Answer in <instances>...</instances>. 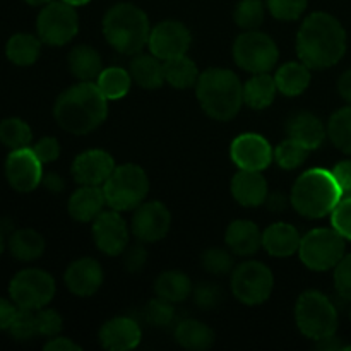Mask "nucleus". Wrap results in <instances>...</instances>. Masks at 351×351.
Wrapping results in <instances>:
<instances>
[{"mask_svg": "<svg viewBox=\"0 0 351 351\" xmlns=\"http://www.w3.org/2000/svg\"><path fill=\"white\" fill-rule=\"evenodd\" d=\"M297 53L311 69L332 67L346 53L345 27L328 12L311 14L297 34Z\"/></svg>", "mask_w": 351, "mask_h": 351, "instance_id": "obj_1", "label": "nucleus"}, {"mask_svg": "<svg viewBox=\"0 0 351 351\" xmlns=\"http://www.w3.org/2000/svg\"><path fill=\"white\" fill-rule=\"evenodd\" d=\"M53 117L58 125L74 136H84L98 129L108 117V99L96 82L79 81L65 89L53 105Z\"/></svg>", "mask_w": 351, "mask_h": 351, "instance_id": "obj_2", "label": "nucleus"}, {"mask_svg": "<svg viewBox=\"0 0 351 351\" xmlns=\"http://www.w3.org/2000/svg\"><path fill=\"white\" fill-rule=\"evenodd\" d=\"M201 108L211 119L228 122L235 119L243 105V84L228 69H208L195 84Z\"/></svg>", "mask_w": 351, "mask_h": 351, "instance_id": "obj_3", "label": "nucleus"}, {"mask_svg": "<svg viewBox=\"0 0 351 351\" xmlns=\"http://www.w3.org/2000/svg\"><path fill=\"white\" fill-rule=\"evenodd\" d=\"M343 199L341 189L332 171L312 168L302 173L293 184L290 202L295 211L308 219H319L331 215Z\"/></svg>", "mask_w": 351, "mask_h": 351, "instance_id": "obj_4", "label": "nucleus"}, {"mask_svg": "<svg viewBox=\"0 0 351 351\" xmlns=\"http://www.w3.org/2000/svg\"><path fill=\"white\" fill-rule=\"evenodd\" d=\"M149 33L151 26L146 12L134 3H117L103 17L105 40L119 53H141L149 41Z\"/></svg>", "mask_w": 351, "mask_h": 351, "instance_id": "obj_5", "label": "nucleus"}, {"mask_svg": "<svg viewBox=\"0 0 351 351\" xmlns=\"http://www.w3.org/2000/svg\"><path fill=\"white\" fill-rule=\"evenodd\" d=\"M295 321L305 338L321 339L335 336L338 331V311L335 304L317 290H308L295 304Z\"/></svg>", "mask_w": 351, "mask_h": 351, "instance_id": "obj_6", "label": "nucleus"}, {"mask_svg": "<svg viewBox=\"0 0 351 351\" xmlns=\"http://www.w3.org/2000/svg\"><path fill=\"white\" fill-rule=\"evenodd\" d=\"M106 204L115 211H134L143 204L149 192L147 173L134 163L115 167L108 180L103 184Z\"/></svg>", "mask_w": 351, "mask_h": 351, "instance_id": "obj_7", "label": "nucleus"}, {"mask_svg": "<svg viewBox=\"0 0 351 351\" xmlns=\"http://www.w3.org/2000/svg\"><path fill=\"white\" fill-rule=\"evenodd\" d=\"M346 242L335 228H315L302 237L298 256L312 271L324 273L335 269L345 256Z\"/></svg>", "mask_w": 351, "mask_h": 351, "instance_id": "obj_8", "label": "nucleus"}, {"mask_svg": "<svg viewBox=\"0 0 351 351\" xmlns=\"http://www.w3.org/2000/svg\"><path fill=\"white\" fill-rule=\"evenodd\" d=\"M232 51L235 64L250 74L269 72L280 58V50L273 38L259 29L240 34L233 43Z\"/></svg>", "mask_w": 351, "mask_h": 351, "instance_id": "obj_9", "label": "nucleus"}, {"mask_svg": "<svg viewBox=\"0 0 351 351\" xmlns=\"http://www.w3.org/2000/svg\"><path fill=\"white\" fill-rule=\"evenodd\" d=\"M38 38L50 47H64L79 31V16L75 7L64 0L45 3L36 19Z\"/></svg>", "mask_w": 351, "mask_h": 351, "instance_id": "obj_10", "label": "nucleus"}, {"mask_svg": "<svg viewBox=\"0 0 351 351\" xmlns=\"http://www.w3.org/2000/svg\"><path fill=\"white\" fill-rule=\"evenodd\" d=\"M9 297L19 308L40 311L55 297V280L47 271L29 267L23 269L10 280Z\"/></svg>", "mask_w": 351, "mask_h": 351, "instance_id": "obj_11", "label": "nucleus"}, {"mask_svg": "<svg viewBox=\"0 0 351 351\" xmlns=\"http://www.w3.org/2000/svg\"><path fill=\"white\" fill-rule=\"evenodd\" d=\"M274 288L273 271L259 261H247L233 269L232 291L245 305H261L271 297Z\"/></svg>", "mask_w": 351, "mask_h": 351, "instance_id": "obj_12", "label": "nucleus"}, {"mask_svg": "<svg viewBox=\"0 0 351 351\" xmlns=\"http://www.w3.org/2000/svg\"><path fill=\"white\" fill-rule=\"evenodd\" d=\"M191 31L180 21H161L151 29L149 33V50L154 57L167 62L171 58L187 55L189 47H191Z\"/></svg>", "mask_w": 351, "mask_h": 351, "instance_id": "obj_13", "label": "nucleus"}, {"mask_svg": "<svg viewBox=\"0 0 351 351\" xmlns=\"http://www.w3.org/2000/svg\"><path fill=\"white\" fill-rule=\"evenodd\" d=\"M171 226V215L160 201L143 202L134 209L130 232L139 242L154 243L167 237Z\"/></svg>", "mask_w": 351, "mask_h": 351, "instance_id": "obj_14", "label": "nucleus"}, {"mask_svg": "<svg viewBox=\"0 0 351 351\" xmlns=\"http://www.w3.org/2000/svg\"><path fill=\"white\" fill-rule=\"evenodd\" d=\"M5 178L17 192H33L43 182V163L31 147L12 149L5 160Z\"/></svg>", "mask_w": 351, "mask_h": 351, "instance_id": "obj_15", "label": "nucleus"}, {"mask_svg": "<svg viewBox=\"0 0 351 351\" xmlns=\"http://www.w3.org/2000/svg\"><path fill=\"white\" fill-rule=\"evenodd\" d=\"M93 239L96 247L106 256H120L129 245V228L120 211H103L93 221Z\"/></svg>", "mask_w": 351, "mask_h": 351, "instance_id": "obj_16", "label": "nucleus"}, {"mask_svg": "<svg viewBox=\"0 0 351 351\" xmlns=\"http://www.w3.org/2000/svg\"><path fill=\"white\" fill-rule=\"evenodd\" d=\"M230 156L240 170L263 171L274 160V153L267 139L259 134H240L230 147Z\"/></svg>", "mask_w": 351, "mask_h": 351, "instance_id": "obj_17", "label": "nucleus"}, {"mask_svg": "<svg viewBox=\"0 0 351 351\" xmlns=\"http://www.w3.org/2000/svg\"><path fill=\"white\" fill-rule=\"evenodd\" d=\"M113 170L115 161L112 154L103 149H88L75 158L71 173L79 185L103 187Z\"/></svg>", "mask_w": 351, "mask_h": 351, "instance_id": "obj_18", "label": "nucleus"}, {"mask_svg": "<svg viewBox=\"0 0 351 351\" xmlns=\"http://www.w3.org/2000/svg\"><path fill=\"white\" fill-rule=\"evenodd\" d=\"M103 280H105V274H103L101 264L93 257H81L74 261L64 274L65 287L75 297L95 295L103 285Z\"/></svg>", "mask_w": 351, "mask_h": 351, "instance_id": "obj_19", "label": "nucleus"}, {"mask_svg": "<svg viewBox=\"0 0 351 351\" xmlns=\"http://www.w3.org/2000/svg\"><path fill=\"white\" fill-rule=\"evenodd\" d=\"M98 338L105 350L129 351L139 345L143 339V331L134 319L113 317L101 326Z\"/></svg>", "mask_w": 351, "mask_h": 351, "instance_id": "obj_20", "label": "nucleus"}, {"mask_svg": "<svg viewBox=\"0 0 351 351\" xmlns=\"http://www.w3.org/2000/svg\"><path fill=\"white\" fill-rule=\"evenodd\" d=\"M106 197L103 187H93V185H81L72 192L69 197V215L72 219L79 223L95 221L103 211H105Z\"/></svg>", "mask_w": 351, "mask_h": 351, "instance_id": "obj_21", "label": "nucleus"}, {"mask_svg": "<svg viewBox=\"0 0 351 351\" xmlns=\"http://www.w3.org/2000/svg\"><path fill=\"white\" fill-rule=\"evenodd\" d=\"M232 195L240 206L259 208L267 201V182L261 171L240 170L232 178Z\"/></svg>", "mask_w": 351, "mask_h": 351, "instance_id": "obj_22", "label": "nucleus"}, {"mask_svg": "<svg viewBox=\"0 0 351 351\" xmlns=\"http://www.w3.org/2000/svg\"><path fill=\"white\" fill-rule=\"evenodd\" d=\"M288 137L304 144L307 149H317L328 137V127L317 115L311 112L295 113L287 123Z\"/></svg>", "mask_w": 351, "mask_h": 351, "instance_id": "obj_23", "label": "nucleus"}, {"mask_svg": "<svg viewBox=\"0 0 351 351\" xmlns=\"http://www.w3.org/2000/svg\"><path fill=\"white\" fill-rule=\"evenodd\" d=\"M225 242L235 256L250 257L263 247V233L250 219H237L226 228Z\"/></svg>", "mask_w": 351, "mask_h": 351, "instance_id": "obj_24", "label": "nucleus"}, {"mask_svg": "<svg viewBox=\"0 0 351 351\" xmlns=\"http://www.w3.org/2000/svg\"><path fill=\"white\" fill-rule=\"evenodd\" d=\"M300 233L293 225L288 223H274L263 232V247L269 256L283 259L298 252L300 247Z\"/></svg>", "mask_w": 351, "mask_h": 351, "instance_id": "obj_25", "label": "nucleus"}, {"mask_svg": "<svg viewBox=\"0 0 351 351\" xmlns=\"http://www.w3.org/2000/svg\"><path fill=\"white\" fill-rule=\"evenodd\" d=\"M132 81L143 89H158L167 82L165 79V62L158 57L137 53L129 65Z\"/></svg>", "mask_w": 351, "mask_h": 351, "instance_id": "obj_26", "label": "nucleus"}, {"mask_svg": "<svg viewBox=\"0 0 351 351\" xmlns=\"http://www.w3.org/2000/svg\"><path fill=\"white\" fill-rule=\"evenodd\" d=\"M311 67H307L302 60L287 62L274 75L278 91L285 96H300L311 86Z\"/></svg>", "mask_w": 351, "mask_h": 351, "instance_id": "obj_27", "label": "nucleus"}, {"mask_svg": "<svg viewBox=\"0 0 351 351\" xmlns=\"http://www.w3.org/2000/svg\"><path fill=\"white\" fill-rule=\"evenodd\" d=\"M69 69L79 81L95 82L103 71V60L98 51L89 45H79L69 53Z\"/></svg>", "mask_w": 351, "mask_h": 351, "instance_id": "obj_28", "label": "nucleus"}, {"mask_svg": "<svg viewBox=\"0 0 351 351\" xmlns=\"http://www.w3.org/2000/svg\"><path fill=\"white\" fill-rule=\"evenodd\" d=\"M276 93L278 86L273 75H269L267 72L254 74L243 84V103L252 110H264L273 105Z\"/></svg>", "mask_w": 351, "mask_h": 351, "instance_id": "obj_29", "label": "nucleus"}, {"mask_svg": "<svg viewBox=\"0 0 351 351\" xmlns=\"http://www.w3.org/2000/svg\"><path fill=\"white\" fill-rule=\"evenodd\" d=\"M9 252L14 259L31 263L43 256L45 252V239L33 228H19L9 237L7 240Z\"/></svg>", "mask_w": 351, "mask_h": 351, "instance_id": "obj_30", "label": "nucleus"}, {"mask_svg": "<svg viewBox=\"0 0 351 351\" xmlns=\"http://www.w3.org/2000/svg\"><path fill=\"white\" fill-rule=\"evenodd\" d=\"M40 38L33 36L29 33H17L9 38L5 45V55L9 62H12L17 67H29L36 64L41 55Z\"/></svg>", "mask_w": 351, "mask_h": 351, "instance_id": "obj_31", "label": "nucleus"}, {"mask_svg": "<svg viewBox=\"0 0 351 351\" xmlns=\"http://www.w3.org/2000/svg\"><path fill=\"white\" fill-rule=\"evenodd\" d=\"M154 293L170 304H180L191 297L192 283L180 271H165L154 281Z\"/></svg>", "mask_w": 351, "mask_h": 351, "instance_id": "obj_32", "label": "nucleus"}, {"mask_svg": "<svg viewBox=\"0 0 351 351\" xmlns=\"http://www.w3.org/2000/svg\"><path fill=\"white\" fill-rule=\"evenodd\" d=\"M175 339H177V343L182 348L201 351L211 348L213 343H215V332L204 322L195 321V319H187V321H182L177 326Z\"/></svg>", "mask_w": 351, "mask_h": 351, "instance_id": "obj_33", "label": "nucleus"}, {"mask_svg": "<svg viewBox=\"0 0 351 351\" xmlns=\"http://www.w3.org/2000/svg\"><path fill=\"white\" fill-rule=\"evenodd\" d=\"M199 69L187 55L165 62V79L177 89H191L199 81Z\"/></svg>", "mask_w": 351, "mask_h": 351, "instance_id": "obj_34", "label": "nucleus"}, {"mask_svg": "<svg viewBox=\"0 0 351 351\" xmlns=\"http://www.w3.org/2000/svg\"><path fill=\"white\" fill-rule=\"evenodd\" d=\"M96 86L99 88V91L103 93L108 101L113 99H120L130 91V86H132V75L129 71L122 67H108L103 69L101 74L96 79Z\"/></svg>", "mask_w": 351, "mask_h": 351, "instance_id": "obj_35", "label": "nucleus"}, {"mask_svg": "<svg viewBox=\"0 0 351 351\" xmlns=\"http://www.w3.org/2000/svg\"><path fill=\"white\" fill-rule=\"evenodd\" d=\"M328 137L341 153L351 156V105L332 113L328 122Z\"/></svg>", "mask_w": 351, "mask_h": 351, "instance_id": "obj_36", "label": "nucleus"}, {"mask_svg": "<svg viewBox=\"0 0 351 351\" xmlns=\"http://www.w3.org/2000/svg\"><path fill=\"white\" fill-rule=\"evenodd\" d=\"M31 139H33V132L24 120L10 117V119H3L0 122V143L9 147L10 151L29 147Z\"/></svg>", "mask_w": 351, "mask_h": 351, "instance_id": "obj_37", "label": "nucleus"}, {"mask_svg": "<svg viewBox=\"0 0 351 351\" xmlns=\"http://www.w3.org/2000/svg\"><path fill=\"white\" fill-rule=\"evenodd\" d=\"M308 153H311V149H307L304 144L288 137L287 141L278 144L276 149H274V161L283 170H295L307 161Z\"/></svg>", "mask_w": 351, "mask_h": 351, "instance_id": "obj_38", "label": "nucleus"}, {"mask_svg": "<svg viewBox=\"0 0 351 351\" xmlns=\"http://www.w3.org/2000/svg\"><path fill=\"white\" fill-rule=\"evenodd\" d=\"M266 3L263 0H240L233 12L237 26L245 31L259 29L264 21Z\"/></svg>", "mask_w": 351, "mask_h": 351, "instance_id": "obj_39", "label": "nucleus"}, {"mask_svg": "<svg viewBox=\"0 0 351 351\" xmlns=\"http://www.w3.org/2000/svg\"><path fill=\"white\" fill-rule=\"evenodd\" d=\"M7 331H9V335L12 336L16 341H31L33 338H36V311L19 308L16 319H14L12 324H10V328L7 329Z\"/></svg>", "mask_w": 351, "mask_h": 351, "instance_id": "obj_40", "label": "nucleus"}, {"mask_svg": "<svg viewBox=\"0 0 351 351\" xmlns=\"http://www.w3.org/2000/svg\"><path fill=\"white\" fill-rule=\"evenodd\" d=\"M266 9L278 21H297L307 9V0H266Z\"/></svg>", "mask_w": 351, "mask_h": 351, "instance_id": "obj_41", "label": "nucleus"}, {"mask_svg": "<svg viewBox=\"0 0 351 351\" xmlns=\"http://www.w3.org/2000/svg\"><path fill=\"white\" fill-rule=\"evenodd\" d=\"M202 267H204L208 273L216 274V276H223V274L232 273L233 269V257L228 250L225 249H208L201 256Z\"/></svg>", "mask_w": 351, "mask_h": 351, "instance_id": "obj_42", "label": "nucleus"}, {"mask_svg": "<svg viewBox=\"0 0 351 351\" xmlns=\"http://www.w3.org/2000/svg\"><path fill=\"white\" fill-rule=\"evenodd\" d=\"M146 319L151 326H154V328H167V326H170L171 321L175 319L173 304L156 297L154 300L149 302V305H147Z\"/></svg>", "mask_w": 351, "mask_h": 351, "instance_id": "obj_43", "label": "nucleus"}, {"mask_svg": "<svg viewBox=\"0 0 351 351\" xmlns=\"http://www.w3.org/2000/svg\"><path fill=\"white\" fill-rule=\"evenodd\" d=\"M36 328L38 336L50 339L60 335L62 328H64V321H62L60 314L57 311L43 307L36 311Z\"/></svg>", "mask_w": 351, "mask_h": 351, "instance_id": "obj_44", "label": "nucleus"}, {"mask_svg": "<svg viewBox=\"0 0 351 351\" xmlns=\"http://www.w3.org/2000/svg\"><path fill=\"white\" fill-rule=\"evenodd\" d=\"M331 225L343 239L351 242V197H343L332 209Z\"/></svg>", "mask_w": 351, "mask_h": 351, "instance_id": "obj_45", "label": "nucleus"}, {"mask_svg": "<svg viewBox=\"0 0 351 351\" xmlns=\"http://www.w3.org/2000/svg\"><path fill=\"white\" fill-rule=\"evenodd\" d=\"M335 287L339 297L351 302V254L343 256V259L336 264Z\"/></svg>", "mask_w": 351, "mask_h": 351, "instance_id": "obj_46", "label": "nucleus"}, {"mask_svg": "<svg viewBox=\"0 0 351 351\" xmlns=\"http://www.w3.org/2000/svg\"><path fill=\"white\" fill-rule=\"evenodd\" d=\"M221 297L223 293L221 290H219V287H216V285L213 283H201L194 290L195 304H197L201 308H206V311L215 308L216 305L221 302Z\"/></svg>", "mask_w": 351, "mask_h": 351, "instance_id": "obj_47", "label": "nucleus"}, {"mask_svg": "<svg viewBox=\"0 0 351 351\" xmlns=\"http://www.w3.org/2000/svg\"><path fill=\"white\" fill-rule=\"evenodd\" d=\"M31 149L43 165L57 161L58 156H60V144L55 137H43L34 146H31Z\"/></svg>", "mask_w": 351, "mask_h": 351, "instance_id": "obj_48", "label": "nucleus"}, {"mask_svg": "<svg viewBox=\"0 0 351 351\" xmlns=\"http://www.w3.org/2000/svg\"><path fill=\"white\" fill-rule=\"evenodd\" d=\"M331 171L341 189L343 197H351V160L339 161Z\"/></svg>", "mask_w": 351, "mask_h": 351, "instance_id": "obj_49", "label": "nucleus"}, {"mask_svg": "<svg viewBox=\"0 0 351 351\" xmlns=\"http://www.w3.org/2000/svg\"><path fill=\"white\" fill-rule=\"evenodd\" d=\"M146 261H147V254L141 245L130 247V249L125 252V257H123V264H125V267L130 271V273H137V271L143 269Z\"/></svg>", "mask_w": 351, "mask_h": 351, "instance_id": "obj_50", "label": "nucleus"}, {"mask_svg": "<svg viewBox=\"0 0 351 351\" xmlns=\"http://www.w3.org/2000/svg\"><path fill=\"white\" fill-rule=\"evenodd\" d=\"M17 307L12 300H5V298H0V331H7L12 324V321L16 319Z\"/></svg>", "mask_w": 351, "mask_h": 351, "instance_id": "obj_51", "label": "nucleus"}, {"mask_svg": "<svg viewBox=\"0 0 351 351\" xmlns=\"http://www.w3.org/2000/svg\"><path fill=\"white\" fill-rule=\"evenodd\" d=\"M47 351H81V346L74 343L72 339L64 338V336H55L50 338V341L45 345Z\"/></svg>", "mask_w": 351, "mask_h": 351, "instance_id": "obj_52", "label": "nucleus"}, {"mask_svg": "<svg viewBox=\"0 0 351 351\" xmlns=\"http://www.w3.org/2000/svg\"><path fill=\"white\" fill-rule=\"evenodd\" d=\"M338 93L348 105H351V71L343 72L338 81Z\"/></svg>", "mask_w": 351, "mask_h": 351, "instance_id": "obj_53", "label": "nucleus"}, {"mask_svg": "<svg viewBox=\"0 0 351 351\" xmlns=\"http://www.w3.org/2000/svg\"><path fill=\"white\" fill-rule=\"evenodd\" d=\"M43 184L48 191H53V192H60L64 189V180L58 177L57 173H50L43 178Z\"/></svg>", "mask_w": 351, "mask_h": 351, "instance_id": "obj_54", "label": "nucleus"}, {"mask_svg": "<svg viewBox=\"0 0 351 351\" xmlns=\"http://www.w3.org/2000/svg\"><path fill=\"white\" fill-rule=\"evenodd\" d=\"M267 199H269V208L271 209H283L285 204H287V199L283 197L281 194H273V195H267Z\"/></svg>", "mask_w": 351, "mask_h": 351, "instance_id": "obj_55", "label": "nucleus"}, {"mask_svg": "<svg viewBox=\"0 0 351 351\" xmlns=\"http://www.w3.org/2000/svg\"><path fill=\"white\" fill-rule=\"evenodd\" d=\"M26 3H29V5H34V7H43L45 3L51 2V0H24Z\"/></svg>", "mask_w": 351, "mask_h": 351, "instance_id": "obj_56", "label": "nucleus"}, {"mask_svg": "<svg viewBox=\"0 0 351 351\" xmlns=\"http://www.w3.org/2000/svg\"><path fill=\"white\" fill-rule=\"evenodd\" d=\"M64 2L71 3V5H74V7H81V5H86V3H89L91 0H64Z\"/></svg>", "mask_w": 351, "mask_h": 351, "instance_id": "obj_57", "label": "nucleus"}, {"mask_svg": "<svg viewBox=\"0 0 351 351\" xmlns=\"http://www.w3.org/2000/svg\"><path fill=\"white\" fill-rule=\"evenodd\" d=\"M3 249H5V239H3V233L0 232V256L3 254Z\"/></svg>", "mask_w": 351, "mask_h": 351, "instance_id": "obj_58", "label": "nucleus"}, {"mask_svg": "<svg viewBox=\"0 0 351 351\" xmlns=\"http://www.w3.org/2000/svg\"><path fill=\"white\" fill-rule=\"evenodd\" d=\"M350 319H351V308H350Z\"/></svg>", "mask_w": 351, "mask_h": 351, "instance_id": "obj_59", "label": "nucleus"}]
</instances>
